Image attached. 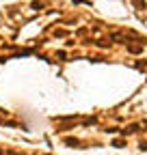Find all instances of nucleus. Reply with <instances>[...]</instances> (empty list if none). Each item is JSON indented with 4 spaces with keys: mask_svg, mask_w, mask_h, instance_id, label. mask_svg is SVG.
Wrapping results in <instances>:
<instances>
[{
    "mask_svg": "<svg viewBox=\"0 0 147 155\" xmlns=\"http://www.w3.org/2000/svg\"><path fill=\"white\" fill-rule=\"evenodd\" d=\"M65 145H69V147H78V145H80V140H78V138H65Z\"/></svg>",
    "mask_w": 147,
    "mask_h": 155,
    "instance_id": "nucleus-1",
    "label": "nucleus"
},
{
    "mask_svg": "<svg viewBox=\"0 0 147 155\" xmlns=\"http://www.w3.org/2000/svg\"><path fill=\"white\" fill-rule=\"evenodd\" d=\"M132 2L136 4V7H143V4H145V0H132Z\"/></svg>",
    "mask_w": 147,
    "mask_h": 155,
    "instance_id": "nucleus-3",
    "label": "nucleus"
},
{
    "mask_svg": "<svg viewBox=\"0 0 147 155\" xmlns=\"http://www.w3.org/2000/svg\"><path fill=\"white\" fill-rule=\"evenodd\" d=\"M139 149H141V151H147V142H141V145H139Z\"/></svg>",
    "mask_w": 147,
    "mask_h": 155,
    "instance_id": "nucleus-4",
    "label": "nucleus"
},
{
    "mask_svg": "<svg viewBox=\"0 0 147 155\" xmlns=\"http://www.w3.org/2000/svg\"><path fill=\"white\" fill-rule=\"evenodd\" d=\"M128 50L132 54H141V52H143V47H141V45H128Z\"/></svg>",
    "mask_w": 147,
    "mask_h": 155,
    "instance_id": "nucleus-2",
    "label": "nucleus"
}]
</instances>
